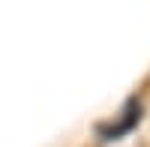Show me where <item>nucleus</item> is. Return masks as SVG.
<instances>
[{"instance_id":"f257e3e1","label":"nucleus","mask_w":150,"mask_h":147,"mask_svg":"<svg viewBox=\"0 0 150 147\" xmlns=\"http://www.w3.org/2000/svg\"><path fill=\"white\" fill-rule=\"evenodd\" d=\"M138 117H141V108H138V102H129L126 105V111H123V117H120V123H114V126H108V129H99L102 132V138H120V135H126V132L138 123Z\"/></svg>"}]
</instances>
